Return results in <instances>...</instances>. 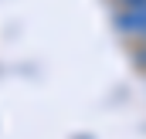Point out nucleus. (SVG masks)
<instances>
[{
  "label": "nucleus",
  "instance_id": "f03ea898",
  "mask_svg": "<svg viewBox=\"0 0 146 139\" xmlns=\"http://www.w3.org/2000/svg\"><path fill=\"white\" fill-rule=\"evenodd\" d=\"M136 65H143V68H146V41H143V48L136 51Z\"/></svg>",
  "mask_w": 146,
  "mask_h": 139
},
{
  "label": "nucleus",
  "instance_id": "f257e3e1",
  "mask_svg": "<svg viewBox=\"0 0 146 139\" xmlns=\"http://www.w3.org/2000/svg\"><path fill=\"white\" fill-rule=\"evenodd\" d=\"M112 21H115L119 34L146 41V3H136V7H122V10H119Z\"/></svg>",
  "mask_w": 146,
  "mask_h": 139
},
{
  "label": "nucleus",
  "instance_id": "7ed1b4c3",
  "mask_svg": "<svg viewBox=\"0 0 146 139\" xmlns=\"http://www.w3.org/2000/svg\"><path fill=\"white\" fill-rule=\"evenodd\" d=\"M122 7H136V3H146V0H119Z\"/></svg>",
  "mask_w": 146,
  "mask_h": 139
}]
</instances>
